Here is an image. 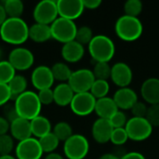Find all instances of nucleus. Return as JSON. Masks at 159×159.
Here are the masks:
<instances>
[{"instance_id": "f257e3e1", "label": "nucleus", "mask_w": 159, "mask_h": 159, "mask_svg": "<svg viewBox=\"0 0 159 159\" xmlns=\"http://www.w3.org/2000/svg\"><path fill=\"white\" fill-rule=\"evenodd\" d=\"M3 41L12 44H23L29 38V27L21 18H7L0 27Z\"/></svg>"}, {"instance_id": "f03ea898", "label": "nucleus", "mask_w": 159, "mask_h": 159, "mask_svg": "<svg viewBox=\"0 0 159 159\" xmlns=\"http://www.w3.org/2000/svg\"><path fill=\"white\" fill-rule=\"evenodd\" d=\"M89 46V52L95 62H108L116 53L114 41L105 34L94 35Z\"/></svg>"}, {"instance_id": "7ed1b4c3", "label": "nucleus", "mask_w": 159, "mask_h": 159, "mask_svg": "<svg viewBox=\"0 0 159 159\" xmlns=\"http://www.w3.org/2000/svg\"><path fill=\"white\" fill-rule=\"evenodd\" d=\"M17 113L20 117L27 120H32L34 117L40 116L42 104L35 92L26 90L19 95L14 102Z\"/></svg>"}, {"instance_id": "20e7f679", "label": "nucleus", "mask_w": 159, "mask_h": 159, "mask_svg": "<svg viewBox=\"0 0 159 159\" xmlns=\"http://www.w3.org/2000/svg\"><path fill=\"white\" fill-rule=\"evenodd\" d=\"M115 30L120 39L131 42L141 37L143 32V26L139 18L125 14L117 19Z\"/></svg>"}, {"instance_id": "39448f33", "label": "nucleus", "mask_w": 159, "mask_h": 159, "mask_svg": "<svg viewBox=\"0 0 159 159\" xmlns=\"http://www.w3.org/2000/svg\"><path fill=\"white\" fill-rule=\"evenodd\" d=\"M51 36L63 44L75 39L77 27L74 20L58 17L51 24Z\"/></svg>"}, {"instance_id": "423d86ee", "label": "nucleus", "mask_w": 159, "mask_h": 159, "mask_svg": "<svg viewBox=\"0 0 159 159\" xmlns=\"http://www.w3.org/2000/svg\"><path fill=\"white\" fill-rule=\"evenodd\" d=\"M89 151V143L82 134H73L63 144V152L68 159H84Z\"/></svg>"}, {"instance_id": "0eeeda50", "label": "nucleus", "mask_w": 159, "mask_h": 159, "mask_svg": "<svg viewBox=\"0 0 159 159\" xmlns=\"http://www.w3.org/2000/svg\"><path fill=\"white\" fill-rule=\"evenodd\" d=\"M153 126L145 117H135L129 118L125 126L128 132L129 139L136 142H141L148 139L153 132Z\"/></svg>"}, {"instance_id": "6e6552de", "label": "nucleus", "mask_w": 159, "mask_h": 159, "mask_svg": "<svg viewBox=\"0 0 159 159\" xmlns=\"http://www.w3.org/2000/svg\"><path fill=\"white\" fill-rule=\"evenodd\" d=\"M95 79L96 78L92 70L82 68L74 71L67 83L70 85L75 93H81L90 91Z\"/></svg>"}, {"instance_id": "1a4fd4ad", "label": "nucleus", "mask_w": 159, "mask_h": 159, "mask_svg": "<svg viewBox=\"0 0 159 159\" xmlns=\"http://www.w3.org/2000/svg\"><path fill=\"white\" fill-rule=\"evenodd\" d=\"M34 19L37 23L50 25L58 17L57 2L53 0H43L34 7Z\"/></svg>"}, {"instance_id": "9d476101", "label": "nucleus", "mask_w": 159, "mask_h": 159, "mask_svg": "<svg viewBox=\"0 0 159 159\" xmlns=\"http://www.w3.org/2000/svg\"><path fill=\"white\" fill-rule=\"evenodd\" d=\"M96 101L97 99L89 91L75 93L70 103V107L74 114L86 116L94 112Z\"/></svg>"}, {"instance_id": "9b49d317", "label": "nucleus", "mask_w": 159, "mask_h": 159, "mask_svg": "<svg viewBox=\"0 0 159 159\" xmlns=\"http://www.w3.org/2000/svg\"><path fill=\"white\" fill-rule=\"evenodd\" d=\"M17 159H40L43 155V150L39 141L35 138H29L19 142L15 149Z\"/></svg>"}, {"instance_id": "f8f14e48", "label": "nucleus", "mask_w": 159, "mask_h": 159, "mask_svg": "<svg viewBox=\"0 0 159 159\" xmlns=\"http://www.w3.org/2000/svg\"><path fill=\"white\" fill-rule=\"evenodd\" d=\"M8 61L15 70L25 71L32 67L34 61V54L26 48L18 47L12 49L8 55Z\"/></svg>"}, {"instance_id": "ddd939ff", "label": "nucleus", "mask_w": 159, "mask_h": 159, "mask_svg": "<svg viewBox=\"0 0 159 159\" xmlns=\"http://www.w3.org/2000/svg\"><path fill=\"white\" fill-rule=\"evenodd\" d=\"M56 2L59 17L71 20L79 18L85 9L83 0H58Z\"/></svg>"}, {"instance_id": "4468645a", "label": "nucleus", "mask_w": 159, "mask_h": 159, "mask_svg": "<svg viewBox=\"0 0 159 159\" xmlns=\"http://www.w3.org/2000/svg\"><path fill=\"white\" fill-rule=\"evenodd\" d=\"M31 81L33 86L39 91L46 89H51L55 79L53 77L50 67L46 65H39L33 71Z\"/></svg>"}, {"instance_id": "2eb2a0df", "label": "nucleus", "mask_w": 159, "mask_h": 159, "mask_svg": "<svg viewBox=\"0 0 159 159\" xmlns=\"http://www.w3.org/2000/svg\"><path fill=\"white\" fill-rule=\"evenodd\" d=\"M133 78V73L130 66L122 61L116 62L111 69V79L120 88L129 87Z\"/></svg>"}, {"instance_id": "dca6fc26", "label": "nucleus", "mask_w": 159, "mask_h": 159, "mask_svg": "<svg viewBox=\"0 0 159 159\" xmlns=\"http://www.w3.org/2000/svg\"><path fill=\"white\" fill-rule=\"evenodd\" d=\"M118 109L129 110L138 102V95L136 91L129 87L119 88L114 94L113 97Z\"/></svg>"}, {"instance_id": "f3484780", "label": "nucleus", "mask_w": 159, "mask_h": 159, "mask_svg": "<svg viewBox=\"0 0 159 159\" xmlns=\"http://www.w3.org/2000/svg\"><path fill=\"white\" fill-rule=\"evenodd\" d=\"M114 128L108 119L98 118L94 121L91 129L94 140L99 143H106L110 141Z\"/></svg>"}, {"instance_id": "a211bd4d", "label": "nucleus", "mask_w": 159, "mask_h": 159, "mask_svg": "<svg viewBox=\"0 0 159 159\" xmlns=\"http://www.w3.org/2000/svg\"><path fill=\"white\" fill-rule=\"evenodd\" d=\"M141 94L143 100L152 104H159V78L149 77L141 86Z\"/></svg>"}, {"instance_id": "6ab92c4d", "label": "nucleus", "mask_w": 159, "mask_h": 159, "mask_svg": "<svg viewBox=\"0 0 159 159\" xmlns=\"http://www.w3.org/2000/svg\"><path fill=\"white\" fill-rule=\"evenodd\" d=\"M9 130L12 138L19 142L29 139L33 135L30 120H27L22 117H18L17 119L12 121L10 123Z\"/></svg>"}, {"instance_id": "aec40b11", "label": "nucleus", "mask_w": 159, "mask_h": 159, "mask_svg": "<svg viewBox=\"0 0 159 159\" xmlns=\"http://www.w3.org/2000/svg\"><path fill=\"white\" fill-rule=\"evenodd\" d=\"M118 110L119 109L114 99L112 97L106 96L101 99H97L94 112H96L99 118L109 120Z\"/></svg>"}, {"instance_id": "412c9836", "label": "nucleus", "mask_w": 159, "mask_h": 159, "mask_svg": "<svg viewBox=\"0 0 159 159\" xmlns=\"http://www.w3.org/2000/svg\"><path fill=\"white\" fill-rule=\"evenodd\" d=\"M85 54L84 46L75 40L63 44L61 48V56L68 62L79 61Z\"/></svg>"}, {"instance_id": "4be33fe9", "label": "nucleus", "mask_w": 159, "mask_h": 159, "mask_svg": "<svg viewBox=\"0 0 159 159\" xmlns=\"http://www.w3.org/2000/svg\"><path fill=\"white\" fill-rule=\"evenodd\" d=\"M54 102L58 104L59 106H67L70 105L74 96L75 92L70 87L68 83H60L54 89Z\"/></svg>"}, {"instance_id": "5701e85b", "label": "nucleus", "mask_w": 159, "mask_h": 159, "mask_svg": "<svg viewBox=\"0 0 159 159\" xmlns=\"http://www.w3.org/2000/svg\"><path fill=\"white\" fill-rule=\"evenodd\" d=\"M29 38L37 43H43L52 38L50 25L35 22L29 27Z\"/></svg>"}, {"instance_id": "b1692460", "label": "nucleus", "mask_w": 159, "mask_h": 159, "mask_svg": "<svg viewBox=\"0 0 159 159\" xmlns=\"http://www.w3.org/2000/svg\"><path fill=\"white\" fill-rule=\"evenodd\" d=\"M30 122L32 134L38 139L51 132V124L49 120L43 116H38Z\"/></svg>"}, {"instance_id": "393cba45", "label": "nucleus", "mask_w": 159, "mask_h": 159, "mask_svg": "<svg viewBox=\"0 0 159 159\" xmlns=\"http://www.w3.org/2000/svg\"><path fill=\"white\" fill-rule=\"evenodd\" d=\"M12 98H17L19 95L26 91L27 80L21 75H16L7 84Z\"/></svg>"}, {"instance_id": "a878e982", "label": "nucleus", "mask_w": 159, "mask_h": 159, "mask_svg": "<svg viewBox=\"0 0 159 159\" xmlns=\"http://www.w3.org/2000/svg\"><path fill=\"white\" fill-rule=\"evenodd\" d=\"M51 72L54 79L61 81V83H65V81L68 82L73 73L70 67L64 62H56L55 64H53L51 67Z\"/></svg>"}, {"instance_id": "bb28decb", "label": "nucleus", "mask_w": 159, "mask_h": 159, "mask_svg": "<svg viewBox=\"0 0 159 159\" xmlns=\"http://www.w3.org/2000/svg\"><path fill=\"white\" fill-rule=\"evenodd\" d=\"M8 18H20L24 6L20 0H7L3 4Z\"/></svg>"}, {"instance_id": "cd10ccee", "label": "nucleus", "mask_w": 159, "mask_h": 159, "mask_svg": "<svg viewBox=\"0 0 159 159\" xmlns=\"http://www.w3.org/2000/svg\"><path fill=\"white\" fill-rule=\"evenodd\" d=\"M41 148L44 153H54L60 143V140L55 136V134L51 131L50 133L45 135L44 137L38 139Z\"/></svg>"}, {"instance_id": "c85d7f7f", "label": "nucleus", "mask_w": 159, "mask_h": 159, "mask_svg": "<svg viewBox=\"0 0 159 159\" xmlns=\"http://www.w3.org/2000/svg\"><path fill=\"white\" fill-rule=\"evenodd\" d=\"M52 132L60 140V142L61 141H62V142L67 141L74 134L71 125L69 123H67V122H64V121L57 123L54 126Z\"/></svg>"}, {"instance_id": "c756f323", "label": "nucleus", "mask_w": 159, "mask_h": 159, "mask_svg": "<svg viewBox=\"0 0 159 159\" xmlns=\"http://www.w3.org/2000/svg\"><path fill=\"white\" fill-rule=\"evenodd\" d=\"M110 89V85L107 82V80H101V79H95L91 89L90 93L96 98L101 99L103 97H106Z\"/></svg>"}, {"instance_id": "7c9ffc66", "label": "nucleus", "mask_w": 159, "mask_h": 159, "mask_svg": "<svg viewBox=\"0 0 159 159\" xmlns=\"http://www.w3.org/2000/svg\"><path fill=\"white\" fill-rule=\"evenodd\" d=\"M16 75V70L8 61H0V83L8 84Z\"/></svg>"}, {"instance_id": "2f4dec72", "label": "nucleus", "mask_w": 159, "mask_h": 159, "mask_svg": "<svg viewBox=\"0 0 159 159\" xmlns=\"http://www.w3.org/2000/svg\"><path fill=\"white\" fill-rule=\"evenodd\" d=\"M111 69L112 66H110L108 62L100 61L95 62L92 72L96 79L107 80L109 77H111Z\"/></svg>"}, {"instance_id": "473e14b6", "label": "nucleus", "mask_w": 159, "mask_h": 159, "mask_svg": "<svg viewBox=\"0 0 159 159\" xmlns=\"http://www.w3.org/2000/svg\"><path fill=\"white\" fill-rule=\"evenodd\" d=\"M93 36L94 35H93L92 29L87 25H84V26L77 28L75 40L84 46V45H89L90 41L92 40Z\"/></svg>"}, {"instance_id": "72a5a7b5", "label": "nucleus", "mask_w": 159, "mask_h": 159, "mask_svg": "<svg viewBox=\"0 0 159 159\" xmlns=\"http://www.w3.org/2000/svg\"><path fill=\"white\" fill-rule=\"evenodd\" d=\"M124 11L126 15L138 18L143 11V2L141 0H128L124 4Z\"/></svg>"}, {"instance_id": "f704fd0d", "label": "nucleus", "mask_w": 159, "mask_h": 159, "mask_svg": "<svg viewBox=\"0 0 159 159\" xmlns=\"http://www.w3.org/2000/svg\"><path fill=\"white\" fill-rule=\"evenodd\" d=\"M129 140V135L125 128L114 129L110 141L116 146H122Z\"/></svg>"}, {"instance_id": "c9c22d12", "label": "nucleus", "mask_w": 159, "mask_h": 159, "mask_svg": "<svg viewBox=\"0 0 159 159\" xmlns=\"http://www.w3.org/2000/svg\"><path fill=\"white\" fill-rule=\"evenodd\" d=\"M14 148V141L11 135L0 136V156L10 155Z\"/></svg>"}, {"instance_id": "e433bc0d", "label": "nucleus", "mask_w": 159, "mask_h": 159, "mask_svg": "<svg viewBox=\"0 0 159 159\" xmlns=\"http://www.w3.org/2000/svg\"><path fill=\"white\" fill-rule=\"evenodd\" d=\"M145 118L153 127H159V104H152L148 107Z\"/></svg>"}, {"instance_id": "4c0bfd02", "label": "nucleus", "mask_w": 159, "mask_h": 159, "mask_svg": "<svg viewBox=\"0 0 159 159\" xmlns=\"http://www.w3.org/2000/svg\"><path fill=\"white\" fill-rule=\"evenodd\" d=\"M128 118L126 114L123 111L118 110L110 119V123L112 125V127L114 129H117V128H125L127 122H128Z\"/></svg>"}, {"instance_id": "58836bf2", "label": "nucleus", "mask_w": 159, "mask_h": 159, "mask_svg": "<svg viewBox=\"0 0 159 159\" xmlns=\"http://www.w3.org/2000/svg\"><path fill=\"white\" fill-rule=\"evenodd\" d=\"M38 99L43 105H48L54 102V94H53V89H46L39 90L37 93Z\"/></svg>"}, {"instance_id": "ea45409f", "label": "nucleus", "mask_w": 159, "mask_h": 159, "mask_svg": "<svg viewBox=\"0 0 159 159\" xmlns=\"http://www.w3.org/2000/svg\"><path fill=\"white\" fill-rule=\"evenodd\" d=\"M4 117L9 122L11 123L12 121H14L15 119H17L19 116L15 104H11V103H7L6 105H4Z\"/></svg>"}, {"instance_id": "a19ab883", "label": "nucleus", "mask_w": 159, "mask_h": 159, "mask_svg": "<svg viewBox=\"0 0 159 159\" xmlns=\"http://www.w3.org/2000/svg\"><path fill=\"white\" fill-rule=\"evenodd\" d=\"M148 106L143 102H137L131 108L133 116L135 117H145L147 114Z\"/></svg>"}, {"instance_id": "79ce46f5", "label": "nucleus", "mask_w": 159, "mask_h": 159, "mask_svg": "<svg viewBox=\"0 0 159 159\" xmlns=\"http://www.w3.org/2000/svg\"><path fill=\"white\" fill-rule=\"evenodd\" d=\"M10 99H12V96L7 84L0 83V106L8 103V101Z\"/></svg>"}, {"instance_id": "37998d69", "label": "nucleus", "mask_w": 159, "mask_h": 159, "mask_svg": "<svg viewBox=\"0 0 159 159\" xmlns=\"http://www.w3.org/2000/svg\"><path fill=\"white\" fill-rule=\"evenodd\" d=\"M9 128L10 123L4 116H0V136L6 135L9 130Z\"/></svg>"}, {"instance_id": "c03bdc74", "label": "nucleus", "mask_w": 159, "mask_h": 159, "mask_svg": "<svg viewBox=\"0 0 159 159\" xmlns=\"http://www.w3.org/2000/svg\"><path fill=\"white\" fill-rule=\"evenodd\" d=\"M83 5L85 8L96 9L102 5V1L101 0H83Z\"/></svg>"}, {"instance_id": "a18cd8bd", "label": "nucleus", "mask_w": 159, "mask_h": 159, "mask_svg": "<svg viewBox=\"0 0 159 159\" xmlns=\"http://www.w3.org/2000/svg\"><path fill=\"white\" fill-rule=\"evenodd\" d=\"M120 159H146L145 157L139 152H129L124 155Z\"/></svg>"}, {"instance_id": "49530a36", "label": "nucleus", "mask_w": 159, "mask_h": 159, "mask_svg": "<svg viewBox=\"0 0 159 159\" xmlns=\"http://www.w3.org/2000/svg\"><path fill=\"white\" fill-rule=\"evenodd\" d=\"M7 12L5 10V7L3 5H0V27L2 26V24L6 21V20L7 19Z\"/></svg>"}, {"instance_id": "de8ad7c7", "label": "nucleus", "mask_w": 159, "mask_h": 159, "mask_svg": "<svg viewBox=\"0 0 159 159\" xmlns=\"http://www.w3.org/2000/svg\"><path fill=\"white\" fill-rule=\"evenodd\" d=\"M45 159H64L60 154H57V153H50V154H48L47 157H45Z\"/></svg>"}, {"instance_id": "09e8293b", "label": "nucleus", "mask_w": 159, "mask_h": 159, "mask_svg": "<svg viewBox=\"0 0 159 159\" xmlns=\"http://www.w3.org/2000/svg\"><path fill=\"white\" fill-rule=\"evenodd\" d=\"M99 159H120L119 157H117L116 156H115L114 154L111 153H107V154H103Z\"/></svg>"}, {"instance_id": "8fccbe9b", "label": "nucleus", "mask_w": 159, "mask_h": 159, "mask_svg": "<svg viewBox=\"0 0 159 159\" xmlns=\"http://www.w3.org/2000/svg\"><path fill=\"white\" fill-rule=\"evenodd\" d=\"M0 159H16L11 155H7V156H0Z\"/></svg>"}, {"instance_id": "3c124183", "label": "nucleus", "mask_w": 159, "mask_h": 159, "mask_svg": "<svg viewBox=\"0 0 159 159\" xmlns=\"http://www.w3.org/2000/svg\"><path fill=\"white\" fill-rule=\"evenodd\" d=\"M1 55H2V52H1V48H0V59H1Z\"/></svg>"}]
</instances>
